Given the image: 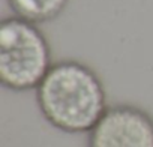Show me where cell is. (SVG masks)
<instances>
[{"label": "cell", "mask_w": 153, "mask_h": 147, "mask_svg": "<svg viewBox=\"0 0 153 147\" xmlns=\"http://www.w3.org/2000/svg\"><path fill=\"white\" fill-rule=\"evenodd\" d=\"M44 119L68 134H89L110 107L98 72L80 60L54 62L36 89Z\"/></svg>", "instance_id": "obj_1"}, {"label": "cell", "mask_w": 153, "mask_h": 147, "mask_svg": "<svg viewBox=\"0 0 153 147\" xmlns=\"http://www.w3.org/2000/svg\"><path fill=\"white\" fill-rule=\"evenodd\" d=\"M87 147H153V116L137 105H111L89 132Z\"/></svg>", "instance_id": "obj_3"}, {"label": "cell", "mask_w": 153, "mask_h": 147, "mask_svg": "<svg viewBox=\"0 0 153 147\" xmlns=\"http://www.w3.org/2000/svg\"><path fill=\"white\" fill-rule=\"evenodd\" d=\"M12 15L42 24L56 20L63 14L69 0H6Z\"/></svg>", "instance_id": "obj_4"}, {"label": "cell", "mask_w": 153, "mask_h": 147, "mask_svg": "<svg viewBox=\"0 0 153 147\" xmlns=\"http://www.w3.org/2000/svg\"><path fill=\"white\" fill-rule=\"evenodd\" d=\"M54 65L39 24L11 15L0 23V83L14 92L36 90Z\"/></svg>", "instance_id": "obj_2"}]
</instances>
